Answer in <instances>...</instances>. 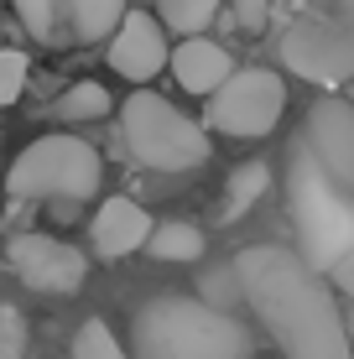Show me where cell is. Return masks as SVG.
<instances>
[{"mask_svg":"<svg viewBox=\"0 0 354 359\" xmlns=\"http://www.w3.org/2000/svg\"><path fill=\"white\" fill-rule=\"evenodd\" d=\"M235 281L282 359H354L334 287L287 245H250L235 255Z\"/></svg>","mask_w":354,"mask_h":359,"instance_id":"6da1fadb","label":"cell"},{"mask_svg":"<svg viewBox=\"0 0 354 359\" xmlns=\"http://www.w3.org/2000/svg\"><path fill=\"white\" fill-rule=\"evenodd\" d=\"M130 359H255V339L198 297H151L130 323Z\"/></svg>","mask_w":354,"mask_h":359,"instance_id":"7a4b0ae2","label":"cell"},{"mask_svg":"<svg viewBox=\"0 0 354 359\" xmlns=\"http://www.w3.org/2000/svg\"><path fill=\"white\" fill-rule=\"evenodd\" d=\"M287 203H292V224L302 240V261L318 276H328V266L344 250H354V198L339 193V182L318 167V156L308 146H297L287 162Z\"/></svg>","mask_w":354,"mask_h":359,"instance_id":"3957f363","label":"cell"},{"mask_svg":"<svg viewBox=\"0 0 354 359\" xmlns=\"http://www.w3.org/2000/svg\"><path fill=\"white\" fill-rule=\"evenodd\" d=\"M100 182H104V162L79 135H42L6 172V193L16 203H53L57 214H73L79 203H89Z\"/></svg>","mask_w":354,"mask_h":359,"instance_id":"277c9868","label":"cell"},{"mask_svg":"<svg viewBox=\"0 0 354 359\" xmlns=\"http://www.w3.org/2000/svg\"><path fill=\"white\" fill-rule=\"evenodd\" d=\"M120 130L130 156L151 172H193L209 162V130L156 89H136L120 104Z\"/></svg>","mask_w":354,"mask_h":359,"instance_id":"5b68a950","label":"cell"},{"mask_svg":"<svg viewBox=\"0 0 354 359\" xmlns=\"http://www.w3.org/2000/svg\"><path fill=\"white\" fill-rule=\"evenodd\" d=\"M282 115H287V83L276 79L271 68H235V73H229V79L209 94L203 130L255 141V135H271Z\"/></svg>","mask_w":354,"mask_h":359,"instance_id":"8992f818","label":"cell"},{"mask_svg":"<svg viewBox=\"0 0 354 359\" xmlns=\"http://www.w3.org/2000/svg\"><path fill=\"white\" fill-rule=\"evenodd\" d=\"M282 63L308 83H323V89H339V83L354 73V21L328 16V11H313V16H297L282 32Z\"/></svg>","mask_w":354,"mask_h":359,"instance_id":"52a82bcc","label":"cell"},{"mask_svg":"<svg viewBox=\"0 0 354 359\" xmlns=\"http://www.w3.org/2000/svg\"><path fill=\"white\" fill-rule=\"evenodd\" d=\"M11 271H16L32 292L73 297L83 287V276H89V261H83V250H73L57 234H16V240H11Z\"/></svg>","mask_w":354,"mask_h":359,"instance_id":"ba28073f","label":"cell"},{"mask_svg":"<svg viewBox=\"0 0 354 359\" xmlns=\"http://www.w3.org/2000/svg\"><path fill=\"white\" fill-rule=\"evenodd\" d=\"M302 146L339 182V193L354 198V104L349 99H318L308 115V141Z\"/></svg>","mask_w":354,"mask_h":359,"instance_id":"9c48e42d","label":"cell"},{"mask_svg":"<svg viewBox=\"0 0 354 359\" xmlns=\"http://www.w3.org/2000/svg\"><path fill=\"white\" fill-rule=\"evenodd\" d=\"M167 32H162V21L151 16V11H125L120 16V27L109 32V68L120 73V79H130V83H146V79H156V73L167 68Z\"/></svg>","mask_w":354,"mask_h":359,"instance_id":"30bf717a","label":"cell"},{"mask_svg":"<svg viewBox=\"0 0 354 359\" xmlns=\"http://www.w3.org/2000/svg\"><path fill=\"white\" fill-rule=\"evenodd\" d=\"M94 250L104 255V261H120V255H130V250H141L146 245V234H151V214L136 203V198H104L100 203V214H94Z\"/></svg>","mask_w":354,"mask_h":359,"instance_id":"8fae6325","label":"cell"},{"mask_svg":"<svg viewBox=\"0 0 354 359\" xmlns=\"http://www.w3.org/2000/svg\"><path fill=\"white\" fill-rule=\"evenodd\" d=\"M167 68H172V79L182 83V89L198 94V99H209L219 83L235 73L229 53H224L219 42H209V36H182V47L167 53Z\"/></svg>","mask_w":354,"mask_h":359,"instance_id":"7c38bea8","label":"cell"},{"mask_svg":"<svg viewBox=\"0 0 354 359\" xmlns=\"http://www.w3.org/2000/svg\"><path fill=\"white\" fill-rule=\"evenodd\" d=\"M63 6V36L68 42H104L109 32L120 27V16H125V0H57Z\"/></svg>","mask_w":354,"mask_h":359,"instance_id":"4fadbf2b","label":"cell"},{"mask_svg":"<svg viewBox=\"0 0 354 359\" xmlns=\"http://www.w3.org/2000/svg\"><path fill=\"white\" fill-rule=\"evenodd\" d=\"M266 188H271V167L266 162H245V167H235V177L224 182V224H235V219H245L255 203L266 198Z\"/></svg>","mask_w":354,"mask_h":359,"instance_id":"5bb4252c","label":"cell"},{"mask_svg":"<svg viewBox=\"0 0 354 359\" xmlns=\"http://www.w3.org/2000/svg\"><path fill=\"white\" fill-rule=\"evenodd\" d=\"M224 0H156V21L162 32H177V36H203L209 21L219 16Z\"/></svg>","mask_w":354,"mask_h":359,"instance_id":"9a60e30c","label":"cell"},{"mask_svg":"<svg viewBox=\"0 0 354 359\" xmlns=\"http://www.w3.org/2000/svg\"><path fill=\"white\" fill-rule=\"evenodd\" d=\"M146 240H151L146 250H151L156 261H198V255H203V229H198V224H182V219L156 224Z\"/></svg>","mask_w":354,"mask_h":359,"instance_id":"2e32d148","label":"cell"},{"mask_svg":"<svg viewBox=\"0 0 354 359\" xmlns=\"http://www.w3.org/2000/svg\"><path fill=\"white\" fill-rule=\"evenodd\" d=\"M16 16H21V27H27V36H36V42H47V47H68L63 6H57V0H16Z\"/></svg>","mask_w":354,"mask_h":359,"instance_id":"e0dca14e","label":"cell"},{"mask_svg":"<svg viewBox=\"0 0 354 359\" xmlns=\"http://www.w3.org/2000/svg\"><path fill=\"white\" fill-rule=\"evenodd\" d=\"M57 115H63V120H104L109 115V89L94 83V79L73 83V89L57 99Z\"/></svg>","mask_w":354,"mask_h":359,"instance_id":"ac0fdd59","label":"cell"},{"mask_svg":"<svg viewBox=\"0 0 354 359\" xmlns=\"http://www.w3.org/2000/svg\"><path fill=\"white\" fill-rule=\"evenodd\" d=\"M73 359H130V354L120 349V339L109 333L104 318H89V323L73 333Z\"/></svg>","mask_w":354,"mask_h":359,"instance_id":"d6986e66","label":"cell"},{"mask_svg":"<svg viewBox=\"0 0 354 359\" xmlns=\"http://www.w3.org/2000/svg\"><path fill=\"white\" fill-rule=\"evenodd\" d=\"M27 79H32V63H27V53H0V109L6 104H16L21 89H27Z\"/></svg>","mask_w":354,"mask_h":359,"instance_id":"ffe728a7","label":"cell"},{"mask_svg":"<svg viewBox=\"0 0 354 359\" xmlns=\"http://www.w3.org/2000/svg\"><path fill=\"white\" fill-rule=\"evenodd\" d=\"M240 297V281H235V266H224V271H209L203 276V292H198V302H209L219 307V313H229V302Z\"/></svg>","mask_w":354,"mask_h":359,"instance_id":"44dd1931","label":"cell"},{"mask_svg":"<svg viewBox=\"0 0 354 359\" xmlns=\"http://www.w3.org/2000/svg\"><path fill=\"white\" fill-rule=\"evenodd\" d=\"M21 344H27V328H21L16 307H0V354L16 359V354H21Z\"/></svg>","mask_w":354,"mask_h":359,"instance_id":"7402d4cb","label":"cell"},{"mask_svg":"<svg viewBox=\"0 0 354 359\" xmlns=\"http://www.w3.org/2000/svg\"><path fill=\"white\" fill-rule=\"evenodd\" d=\"M266 11H271V0H235V27L261 32L266 27Z\"/></svg>","mask_w":354,"mask_h":359,"instance_id":"603a6c76","label":"cell"},{"mask_svg":"<svg viewBox=\"0 0 354 359\" xmlns=\"http://www.w3.org/2000/svg\"><path fill=\"white\" fill-rule=\"evenodd\" d=\"M328 276H334V287H339V292H344L349 302H354V250H344V255H339V261L328 266Z\"/></svg>","mask_w":354,"mask_h":359,"instance_id":"cb8c5ba5","label":"cell"},{"mask_svg":"<svg viewBox=\"0 0 354 359\" xmlns=\"http://www.w3.org/2000/svg\"><path fill=\"white\" fill-rule=\"evenodd\" d=\"M328 6H334V11H339L344 21H354V0H328Z\"/></svg>","mask_w":354,"mask_h":359,"instance_id":"d4e9b609","label":"cell"},{"mask_svg":"<svg viewBox=\"0 0 354 359\" xmlns=\"http://www.w3.org/2000/svg\"><path fill=\"white\" fill-rule=\"evenodd\" d=\"M344 333H349V344H354V313H344Z\"/></svg>","mask_w":354,"mask_h":359,"instance_id":"484cf974","label":"cell"},{"mask_svg":"<svg viewBox=\"0 0 354 359\" xmlns=\"http://www.w3.org/2000/svg\"><path fill=\"white\" fill-rule=\"evenodd\" d=\"M0 359H11V354H0Z\"/></svg>","mask_w":354,"mask_h":359,"instance_id":"4316f807","label":"cell"}]
</instances>
